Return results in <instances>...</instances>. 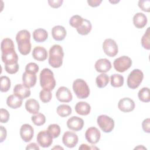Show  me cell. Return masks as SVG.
<instances>
[{
	"label": "cell",
	"instance_id": "30bf717a",
	"mask_svg": "<svg viewBox=\"0 0 150 150\" xmlns=\"http://www.w3.org/2000/svg\"><path fill=\"white\" fill-rule=\"evenodd\" d=\"M1 59L5 65L12 64L18 63V56L15 49H12L2 52Z\"/></svg>",
	"mask_w": 150,
	"mask_h": 150
},
{
	"label": "cell",
	"instance_id": "7c38bea8",
	"mask_svg": "<svg viewBox=\"0 0 150 150\" xmlns=\"http://www.w3.org/2000/svg\"><path fill=\"white\" fill-rule=\"evenodd\" d=\"M56 97L58 101L62 103H69L72 100L73 96L70 90L66 87H60L56 93Z\"/></svg>",
	"mask_w": 150,
	"mask_h": 150
},
{
	"label": "cell",
	"instance_id": "ba28073f",
	"mask_svg": "<svg viewBox=\"0 0 150 150\" xmlns=\"http://www.w3.org/2000/svg\"><path fill=\"white\" fill-rule=\"evenodd\" d=\"M103 49L104 53L109 57L115 56L118 52V45L112 39H106L103 43Z\"/></svg>",
	"mask_w": 150,
	"mask_h": 150
},
{
	"label": "cell",
	"instance_id": "60d3db41",
	"mask_svg": "<svg viewBox=\"0 0 150 150\" xmlns=\"http://www.w3.org/2000/svg\"><path fill=\"white\" fill-rule=\"evenodd\" d=\"M138 6L143 11L149 12L150 11V1L140 0L138 1Z\"/></svg>",
	"mask_w": 150,
	"mask_h": 150
},
{
	"label": "cell",
	"instance_id": "8d00e7d4",
	"mask_svg": "<svg viewBox=\"0 0 150 150\" xmlns=\"http://www.w3.org/2000/svg\"><path fill=\"white\" fill-rule=\"evenodd\" d=\"M15 49V46L13 42L10 38H5L4 39L1 44V52L8 50L9 49Z\"/></svg>",
	"mask_w": 150,
	"mask_h": 150
},
{
	"label": "cell",
	"instance_id": "1f68e13d",
	"mask_svg": "<svg viewBox=\"0 0 150 150\" xmlns=\"http://www.w3.org/2000/svg\"><path fill=\"white\" fill-rule=\"evenodd\" d=\"M1 81V91L7 92L11 88V80L9 78L5 76H2L0 77Z\"/></svg>",
	"mask_w": 150,
	"mask_h": 150
},
{
	"label": "cell",
	"instance_id": "7bdbcfd3",
	"mask_svg": "<svg viewBox=\"0 0 150 150\" xmlns=\"http://www.w3.org/2000/svg\"><path fill=\"white\" fill-rule=\"evenodd\" d=\"M142 127L145 132H150V120L149 118L145 119L142 122Z\"/></svg>",
	"mask_w": 150,
	"mask_h": 150
},
{
	"label": "cell",
	"instance_id": "4316f807",
	"mask_svg": "<svg viewBox=\"0 0 150 150\" xmlns=\"http://www.w3.org/2000/svg\"><path fill=\"white\" fill-rule=\"evenodd\" d=\"M92 29V25L90 21L84 19L81 25L76 29L79 34L81 35H88Z\"/></svg>",
	"mask_w": 150,
	"mask_h": 150
},
{
	"label": "cell",
	"instance_id": "f546056e",
	"mask_svg": "<svg viewBox=\"0 0 150 150\" xmlns=\"http://www.w3.org/2000/svg\"><path fill=\"white\" fill-rule=\"evenodd\" d=\"M96 82L98 87L104 88L109 82V77L105 73H101L96 77Z\"/></svg>",
	"mask_w": 150,
	"mask_h": 150
},
{
	"label": "cell",
	"instance_id": "e575fe53",
	"mask_svg": "<svg viewBox=\"0 0 150 150\" xmlns=\"http://www.w3.org/2000/svg\"><path fill=\"white\" fill-rule=\"evenodd\" d=\"M39 97L40 100L45 103L49 102L52 97V94L51 90L48 89L43 88L42 90L39 93Z\"/></svg>",
	"mask_w": 150,
	"mask_h": 150
},
{
	"label": "cell",
	"instance_id": "d6a6232c",
	"mask_svg": "<svg viewBox=\"0 0 150 150\" xmlns=\"http://www.w3.org/2000/svg\"><path fill=\"white\" fill-rule=\"evenodd\" d=\"M150 32H149V27L147 28L146 30L145 33L142 36L141 38V45L142 46L146 49L149 50L150 49Z\"/></svg>",
	"mask_w": 150,
	"mask_h": 150
},
{
	"label": "cell",
	"instance_id": "52a82bcc",
	"mask_svg": "<svg viewBox=\"0 0 150 150\" xmlns=\"http://www.w3.org/2000/svg\"><path fill=\"white\" fill-rule=\"evenodd\" d=\"M132 65V60L127 56H122L115 59L113 63V66L116 71L120 73H123L131 67Z\"/></svg>",
	"mask_w": 150,
	"mask_h": 150
},
{
	"label": "cell",
	"instance_id": "7402d4cb",
	"mask_svg": "<svg viewBox=\"0 0 150 150\" xmlns=\"http://www.w3.org/2000/svg\"><path fill=\"white\" fill-rule=\"evenodd\" d=\"M148 19L145 14L141 12H138L133 17V23L138 29H142L146 25Z\"/></svg>",
	"mask_w": 150,
	"mask_h": 150
},
{
	"label": "cell",
	"instance_id": "5b68a950",
	"mask_svg": "<svg viewBox=\"0 0 150 150\" xmlns=\"http://www.w3.org/2000/svg\"><path fill=\"white\" fill-rule=\"evenodd\" d=\"M143 79V72L139 69H134L127 77V86L131 89H135L141 84Z\"/></svg>",
	"mask_w": 150,
	"mask_h": 150
},
{
	"label": "cell",
	"instance_id": "f6af8a7d",
	"mask_svg": "<svg viewBox=\"0 0 150 150\" xmlns=\"http://www.w3.org/2000/svg\"><path fill=\"white\" fill-rule=\"evenodd\" d=\"M0 129H1V134H0V142H2L6 138L7 135V132L6 129L5 127L3 126H0Z\"/></svg>",
	"mask_w": 150,
	"mask_h": 150
},
{
	"label": "cell",
	"instance_id": "681fc988",
	"mask_svg": "<svg viewBox=\"0 0 150 150\" xmlns=\"http://www.w3.org/2000/svg\"><path fill=\"white\" fill-rule=\"evenodd\" d=\"M52 149H63V148L60 146L59 145H57V146L53 147Z\"/></svg>",
	"mask_w": 150,
	"mask_h": 150
},
{
	"label": "cell",
	"instance_id": "5bb4252c",
	"mask_svg": "<svg viewBox=\"0 0 150 150\" xmlns=\"http://www.w3.org/2000/svg\"><path fill=\"white\" fill-rule=\"evenodd\" d=\"M135 104L133 100L128 97H124L120 100L118 103L119 110L124 112H128L133 111L135 108Z\"/></svg>",
	"mask_w": 150,
	"mask_h": 150
},
{
	"label": "cell",
	"instance_id": "ee69618b",
	"mask_svg": "<svg viewBox=\"0 0 150 150\" xmlns=\"http://www.w3.org/2000/svg\"><path fill=\"white\" fill-rule=\"evenodd\" d=\"M49 5L53 8H57L60 7L63 2V0H49L48 1Z\"/></svg>",
	"mask_w": 150,
	"mask_h": 150
},
{
	"label": "cell",
	"instance_id": "f35d334b",
	"mask_svg": "<svg viewBox=\"0 0 150 150\" xmlns=\"http://www.w3.org/2000/svg\"><path fill=\"white\" fill-rule=\"evenodd\" d=\"M39 69V67L38 65L36 63L33 62L29 63L28 64H26L25 67L26 71L31 73H34V74H36L38 72Z\"/></svg>",
	"mask_w": 150,
	"mask_h": 150
},
{
	"label": "cell",
	"instance_id": "3957f363",
	"mask_svg": "<svg viewBox=\"0 0 150 150\" xmlns=\"http://www.w3.org/2000/svg\"><path fill=\"white\" fill-rule=\"evenodd\" d=\"M40 84L43 88L53 90L56 86V81L53 71L48 68L43 69L39 75Z\"/></svg>",
	"mask_w": 150,
	"mask_h": 150
},
{
	"label": "cell",
	"instance_id": "ffe728a7",
	"mask_svg": "<svg viewBox=\"0 0 150 150\" xmlns=\"http://www.w3.org/2000/svg\"><path fill=\"white\" fill-rule=\"evenodd\" d=\"M33 57L39 62L45 60L47 57V52L46 49L42 46H36L32 52Z\"/></svg>",
	"mask_w": 150,
	"mask_h": 150
},
{
	"label": "cell",
	"instance_id": "484cf974",
	"mask_svg": "<svg viewBox=\"0 0 150 150\" xmlns=\"http://www.w3.org/2000/svg\"><path fill=\"white\" fill-rule=\"evenodd\" d=\"M48 38L47 32L42 28L35 29L33 32V38L37 42H43Z\"/></svg>",
	"mask_w": 150,
	"mask_h": 150
},
{
	"label": "cell",
	"instance_id": "2e32d148",
	"mask_svg": "<svg viewBox=\"0 0 150 150\" xmlns=\"http://www.w3.org/2000/svg\"><path fill=\"white\" fill-rule=\"evenodd\" d=\"M67 126L70 130L78 131L82 129L84 126V121L77 116H73L67 121Z\"/></svg>",
	"mask_w": 150,
	"mask_h": 150
},
{
	"label": "cell",
	"instance_id": "f907efd6",
	"mask_svg": "<svg viewBox=\"0 0 150 150\" xmlns=\"http://www.w3.org/2000/svg\"><path fill=\"white\" fill-rule=\"evenodd\" d=\"M140 148H141H141H142V149H146V148H145V147H144V146H142V147L141 148V146H138L136 147L135 149H140Z\"/></svg>",
	"mask_w": 150,
	"mask_h": 150
},
{
	"label": "cell",
	"instance_id": "4dcf8cb0",
	"mask_svg": "<svg viewBox=\"0 0 150 150\" xmlns=\"http://www.w3.org/2000/svg\"><path fill=\"white\" fill-rule=\"evenodd\" d=\"M138 97L140 101L144 103H148L150 101L149 88L148 87H143L138 93Z\"/></svg>",
	"mask_w": 150,
	"mask_h": 150
},
{
	"label": "cell",
	"instance_id": "9a60e30c",
	"mask_svg": "<svg viewBox=\"0 0 150 150\" xmlns=\"http://www.w3.org/2000/svg\"><path fill=\"white\" fill-rule=\"evenodd\" d=\"M33 128L28 124H23L20 128V135L21 138L25 142H30L33 137Z\"/></svg>",
	"mask_w": 150,
	"mask_h": 150
},
{
	"label": "cell",
	"instance_id": "4fadbf2b",
	"mask_svg": "<svg viewBox=\"0 0 150 150\" xmlns=\"http://www.w3.org/2000/svg\"><path fill=\"white\" fill-rule=\"evenodd\" d=\"M101 137L100 131L94 127L88 128L85 133V138L88 142L91 144H97Z\"/></svg>",
	"mask_w": 150,
	"mask_h": 150
},
{
	"label": "cell",
	"instance_id": "8fae6325",
	"mask_svg": "<svg viewBox=\"0 0 150 150\" xmlns=\"http://www.w3.org/2000/svg\"><path fill=\"white\" fill-rule=\"evenodd\" d=\"M79 138L76 134L71 131H66L62 137L63 144L69 148H74L78 143Z\"/></svg>",
	"mask_w": 150,
	"mask_h": 150
},
{
	"label": "cell",
	"instance_id": "b9f144b4",
	"mask_svg": "<svg viewBox=\"0 0 150 150\" xmlns=\"http://www.w3.org/2000/svg\"><path fill=\"white\" fill-rule=\"evenodd\" d=\"M0 115H1V122L6 123L8 121L10 115L8 110L4 108H1Z\"/></svg>",
	"mask_w": 150,
	"mask_h": 150
},
{
	"label": "cell",
	"instance_id": "7a4b0ae2",
	"mask_svg": "<svg viewBox=\"0 0 150 150\" xmlns=\"http://www.w3.org/2000/svg\"><path fill=\"white\" fill-rule=\"evenodd\" d=\"M64 52L59 45H53L49 50V64L53 68H59L63 64Z\"/></svg>",
	"mask_w": 150,
	"mask_h": 150
},
{
	"label": "cell",
	"instance_id": "83f0119b",
	"mask_svg": "<svg viewBox=\"0 0 150 150\" xmlns=\"http://www.w3.org/2000/svg\"><path fill=\"white\" fill-rule=\"evenodd\" d=\"M111 85L114 87H120L123 86L124 77L119 74H113L110 76Z\"/></svg>",
	"mask_w": 150,
	"mask_h": 150
},
{
	"label": "cell",
	"instance_id": "d590c367",
	"mask_svg": "<svg viewBox=\"0 0 150 150\" xmlns=\"http://www.w3.org/2000/svg\"><path fill=\"white\" fill-rule=\"evenodd\" d=\"M47 131L51 134L53 138H57L60 134V127L58 124H52L48 126Z\"/></svg>",
	"mask_w": 150,
	"mask_h": 150
},
{
	"label": "cell",
	"instance_id": "cb8c5ba5",
	"mask_svg": "<svg viewBox=\"0 0 150 150\" xmlns=\"http://www.w3.org/2000/svg\"><path fill=\"white\" fill-rule=\"evenodd\" d=\"M75 111L80 115H87L90 112L91 106L87 102L80 101L76 104Z\"/></svg>",
	"mask_w": 150,
	"mask_h": 150
},
{
	"label": "cell",
	"instance_id": "ac0fdd59",
	"mask_svg": "<svg viewBox=\"0 0 150 150\" xmlns=\"http://www.w3.org/2000/svg\"><path fill=\"white\" fill-rule=\"evenodd\" d=\"M13 94L22 99L26 98L30 96V90L29 88L22 84H18L13 88Z\"/></svg>",
	"mask_w": 150,
	"mask_h": 150
},
{
	"label": "cell",
	"instance_id": "d6986e66",
	"mask_svg": "<svg viewBox=\"0 0 150 150\" xmlns=\"http://www.w3.org/2000/svg\"><path fill=\"white\" fill-rule=\"evenodd\" d=\"M67 35V32L64 27L61 25L54 26L52 29V35L53 38L57 41H62L64 39Z\"/></svg>",
	"mask_w": 150,
	"mask_h": 150
},
{
	"label": "cell",
	"instance_id": "8992f818",
	"mask_svg": "<svg viewBox=\"0 0 150 150\" xmlns=\"http://www.w3.org/2000/svg\"><path fill=\"white\" fill-rule=\"evenodd\" d=\"M97 122L98 127L105 133H109L114 128V121L107 115H100L97 117Z\"/></svg>",
	"mask_w": 150,
	"mask_h": 150
},
{
	"label": "cell",
	"instance_id": "9c48e42d",
	"mask_svg": "<svg viewBox=\"0 0 150 150\" xmlns=\"http://www.w3.org/2000/svg\"><path fill=\"white\" fill-rule=\"evenodd\" d=\"M53 137L47 130H43L38 133L36 137V141L40 146L43 148H48L53 143Z\"/></svg>",
	"mask_w": 150,
	"mask_h": 150
},
{
	"label": "cell",
	"instance_id": "e0dca14e",
	"mask_svg": "<svg viewBox=\"0 0 150 150\" xmlns=\"http://www.w3.org/2000/svg\"><path fill=\"white\" fill-rule=\"evenodd\" d=\"M94 67L97 72L104 73L111 69V63L110 61L107 59H100L96 61Z\"/></svg>",
	"mask_w": 150,
	"mask_h": 150
},
{
	"label": "cell",
	"instance_id": "74e56055",
	"mask_svg": "<svg viewBox=\"0 0 150 150\" xmlns=\"http://www.w3.org/2000/svg\"><path fill=\"white\" fill-rule=\"evenodd\" d=\"M83 19L84 18H83L80 15H75L71 17L69 20V23L72 27L77 29L81 25L83 21Z\"/></svg>",
	"mask_w": 150,
	"mask_h": 150
},
{
	"label": "cell",
	"instance_id": "f1b7e54d",
	"mask_svg": "<svg viewBox=\"0 0 150 150\" xmlns=\"http://www.w3.org/2000/svg\"><path fill=\"white\" fill-rule=\"evenodd\" d=\"M57 113L61 117H66L71 114V108L67 104H61L57 108Z\"/></svg>",
	"mask_w": 150,
	"mask_h": 150
},
{
	"label": "cell",
	"instance_id": "7dc6e473",
	"mask_svg": "<svg viewBox=\"0 0 150 150\" xmlns=\"http://www.w3.org/2000/svg\"><path fill=\"white\" fill-rule=\"evenodd\" d=\"M40 148L38 145L35 142H32L28 145V146L26 147V149H36V150H39Z\"/></svg>",
	"mask_w": 150,
	"mask_h": 150
},
{
	"label": "cell",
	"instance_id": "44dd1931",
	"mask_svg": "<svg viewBox=\"0 0 150 150\" xmlns=\"http://www.w3.org/2000/svg\"><path fill=\"white\" fill-rule=\"evenodd\" d=\"M37 77L36 74L25 71L22 75V81L25 86L28 88L35 86L36 83Z\"/></svg>",
	"mask_w": 150,
	"mask_h": 150
},
{
	"label": "cell",
	"instance_id": "bcb514c9",
	"mask_svg": "<svg viewBox=\"0 0 150 150\" xmlns=\"http://www.w3.org/2000/svg\"><path fill=\"white\" fill-rule=\"evenodd\" d=\"M102 2L101 0H88V4L91 7H97Z\"/></svg>",
	"mask_w": 150,
	"mask_h": 150
},
{
	"label": "cell",
	"instance_id": "6da1fadb",
	"mask_svg": "<svg viewBox=\"0 0 150 150\" xmlns=\"http://www.w3.org/2000/svg\"><path fill=\"white\" fill-rule=\"evenodd\" d=\"M30 33L27 30H21L16 35L18 50L22 55L28 54L31 50Z\"/></svg>",
	"mask_w": 150,
	"mask_h": 150
},
{
	"label": "cell",
	"instance_id": "836d02e7",
	"mask_svg": "<svg viewBox=\"0 0 150 150\" xmlns=\"http://www.w3.org/2000/svg\"><path fill=\"white\" fill-rule=\"evenodd\" d=\"M31 120L36 126H41L46 122V117L42 113H38L31 117Z\"/></svg>",
	"mask_w": 150,
	"mask_h": 150
},
{
	"label": "cell",
	"instance_id": "277c9868",
	"mask_svg": "<svg viewBox=\"0 0 150 150\" xmlns=\"http://www.w3.org/2000/svg\"><path fill=\"white\" fill-rule=\"evenodd\" d=\"M73 90L77 98L84 99L90 94V88L87 83L81 79H77L73 81Z\"/></svg>",
	"mask_w": 150,
	"mask_h": 150
},
{
	"label": "cell",
	"instance_id": "603a6c76",
	"mask_svg": "<svg viewBox=\"0 0 150 150\" xmlns=\"http://www.w3.org/2000/svg\"><path fill=\"white\" fill-rule=\"evenodd\" d=\"M25 108L26 111L32 114H36L39 112L40 105L38 101L34 98H30L25 103Z\"/></svg>",
	"mask_w": 150,
	"mask_h": 150
},
{
	"label": "cell",
	"instance_id": "d4e9b609",
	"mask_svg": "<svg viewBox=\"0 0 150 150\" xmlns=\"http://www.w3.org/2000/svg\"><path fill=\"white\" fill-rule=\"evenodd\" d=\"M22 100L23 99L13 94L8 97L6 99V104L10 108L16 109L21 107L22 104Z\"/></svg>",
	"mask_w": 150,
	"mask_h": 150
},
{
	"label": "cell",
	"instance_id": "ab89813d",
	"mask_svg": "<svg viewBox=\"0 0 150 150\" xmlns=\"http://www.w3.org/2000/svg\"><path fill=\"white\" fill-rule=\"evenodd\" d=\"M19 66L18 63H15L12 64H9V65H5V71L11 74H15L18 72L19 70Z\"/></svg>",
	"mask_w": 150,
	"mask_h": 150
},
{
	"label": "cell",
	"instance_id": "c3c4849f",
	"mask_svg": "<svg viewBox=\"0 0 150 150\" xmlns=\"http://www.w3.org/2000/svg\"><path fill=\"white\" fill-rule=\"evenodd\" d=\"M91 148L88 146L87 144H81L79 148V149H90Z\"/></svg>",
	"mask_w": 150,
	"mask_h": 150
}]
</instances>
